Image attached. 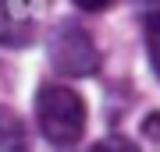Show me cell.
<instances>
[{
	"instance_id": "cell-1",
	"label": "cell",
	"mask_w": 160,
	"mask_h": 152,
	"mask_svg": "<svg viewBox=\"0 0 160 152\" xmlns=\"http://www.w3.org/2000/svg\"><path fill=\"white\" fill-rule=\"evenodd\" d=\"M36 120L46 141L68 149L86 135V99L68 85H43L36 92Z\"/></svg>"
},
{
	"instance_id": "cell-2",
	"label": "cell",
	"mask_w": 160,
	"mask_h": 152,
	"mask_svg": "<svg viewBox=\"0 0 160 152\" xmlns=\"http://www.w3.org/2000/svg\"><path fill=\"white\" fill-rule=\"evenodd\" d=\"M46 57L50 67L61 71L64 78H89L100 71V50L96 39L71 18H61L46 35Z\"/></svg>"
},
{
	"instance_id": "cell-3",
	"label": "cell",
	"mask_w": 160,
	"mask_h": 152,
	"mask_svg": "<svg viewBox=\"0 0 160 152\" xmlns=\"http://www.w3.org/2000/svg\"><path fill=\"white\" fill-rule=\"evenodd\" d=\"M43 0H0V46H29L39 28Z\"/></svg>"
},
{
	"instance_id": "cell-4",
	"label": "cell",
	"mask_w": 160,
	"mask_h": 152,
	"mask_svg": "<svg viewBox=\"0 0 160 152\" xmlns=\"http://www.w3.org/2000/svg\"><path fill=\"white\" fill-rule=\"evenodd\" d=\"M0 152H29V127L4 103H0Z\"/></svg>"
},
{
	"instance_id": "cell-5",
	"label": "cell",
	"mask_w": 160,
	"mask_h": 152,
	"mask_svg": "<svg viewBox=\"0 0 160 152\" xmlns=\"http://www.w3.org/2000/svg\"><path fill=\"white\" fill-rule=\"evenodd\" d=\"M142 39H146L149 64H153V71L160 74V14H149L142 21Z\"/></svg>"
},
{
	"instance_id": "cell-6",
	"label": "cell",
	"mask_w": 160,
	"mask_h": 152,
	"mask_svg": "<svg viewBox=\"0 0 160 152\" xmlns=\"http://www.w3.org/2000/svg\"><path fill=\"white\" fill-rule=\"evenodd\" d=\"M89 152H139V145L132 138H125V135H107V138L92 141Z\"/></svg>"
},
{
	"instance_id": "cell-7",
	"label": "cell",
	"mask_w": 160,
	"mask_h": 152,
	"mask_svg": "<svg viewBox=\"0 0 160 152\" xmlns=\"http://www.w3.org/2000/svg\"><path fill=\"white\" fill-rule=\"evenodd\" d=\"M142 135L149 141H157L160 145V113H146V120H142Z\"/></svg>"
},
{
	"instance_id": "cell-8",
	"label": "cell",
	"mask_w": 160,
	"mask_h": 152,
	"mask_svg": "<svg viewBox=\"0 0 160 152\" xmlns=\"http://www.w3.org/2000/svg\"><path fill=\"white\" fill-rule=\"evenodd\" d=\"M75 7H82V11H89V14H96V11H107V7H114L118 0H71Z\"/></svg>"
}]
</instances>
